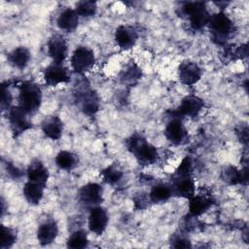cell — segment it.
I'll list each match as a JSON object with an SVG mask.
<instances>
[{
	"label": "cell",
	"instance_id": "6da1fadb",
	"mask_svg": "<svg viewBox=\"0 0 249 249\" xmlns=\"http://www.w3.org/2000/svg\"><path fill=\"white\" fill-rule=\"evenodd\" d=\"M125 145L139 164L147 166L158 160L159 153L157 148L140 133L130 135L126 139Z\"/></svg>",
	"mask_w": 249,
	"mask_h": 249
},
{
	"label": "cell",
	"instance_id": "7a4b0ae2",
	"mask_svg": "<svg viewBox=\"0 0 249 249\" xmlns=\"http://www.w3.org/2000/svg\"><path fill=\"white\" fill-rule=\"evenodd\" d=\"M41 88L32 81H24L18 86V106L28 114L36 113L42 103Z\"/></svg>",
	"mask_w": 249,
	"mask_h": 249
},
{
	"label": "cell",
	"instance_id": "3957f363",
	"mask_svg": "<svg viewBox=\"0 0 249 249\" xmlns=\"http://www.w3.org/2000/svg\"><path fill=\"white\" fill-rule=\"evenodd\" d=\"M180 13L189 19L194 30H199L208 25L210 14L203 2H186L180 8Z\"/></svg>",
	"mask_w": 249,
	"mask_h": 249
},
{
	"label": "cell",
	"instance_id": "277c9868",
	"mask_svg": "<svg viewBox=\"0 0 249 249\" xmlns=\"http://www.w3.org/2000/svg\"><path fill=\"white\" fill-rule=\"evenodd\" d=\"M213 40L217 44H224L233 32L234 24L224 12H219L210 16L208 22Z\"/></svg>",
	"mask_w": 249,
	"mask_h": 249
},
{
	"label": "cell",
	"instance_id": "5b68a950",
	"mask_svg": "<svg viewBox=\"0 0 249 249\" xmlns=\"http://www.w3.org/2000/svg\"><path fill=\"white\" fill-rule=\"evenodd\" d=\"M75 96L80 110L85 115L91 117L98 112L100 107V98L98 94L93 89H89L88 85L84 84L82 87H78Z\"/></svg>",
	"mask_w": 249,
	"mask_h": 249
},
{
	"label": "cell",
	"instance_id": "8992f818",
	"mask_svg": "<svg viewBox=\"0 0 249 249\" xmlns=\"http://www.w3.org/2000/svg\"><path fill=\"white\" fill-rule=\"evenodd\" d=\"M72 69L79 74L89 71L95 63V55L93 51L87 46H79L72 53L71 58Z\"/></svg>",
	"mask_w": 249,
	"mask_h": 249
},
{
	"label": "cell",
	"instance_id": "52a82bcc",
	"mask_svg": "<svg viewBox=\"0 0 249 249\" xmlns=\"http://www.w3.org/2000/svg\"><path fill=\"white\" fill-rule=\"evenodd\" d=\"M7 119L11 130L16 136L27 131L32 127L30 114H28L18 105L13 106L9 111H7Z\"/></svg>",
	"mask_w": 249,
	"mask_h": 249
},
{
	"label": "cell",
	"instance_id": "ba28073f",
	"mask_svg": "<svg viewBox=\"0 0 249 249\" xmlns=\"http://www.w3.org/2000/svg\"><path fill=\"white\" fill-rule=\"evenodd\" d=\"M43 77L48 86L55 87L59 84H67L71 76L68 68L63 63L53 61L45 68Z\"/></svg>",
	"mask_w": 249,
	"mask_h": 249
},
{
	"label": "cell",
	"instance_id": "9c48e42d",
	"mask_svg": "<svg viewBox=\"0 0 249 249\" xmlns=\"http://www.w3.org/2000/svg\"><path fill=\"white\" fill-rule=\"evenodd\" d=\"M78 198L82 204L89 208L100 205L103 200V189L97 183H87L80 188Z\"/></svg>",
	"mask_w": 249,
	"mask_h": 249
},
{
	"label": "cell",
	"instance_id": "30bf717a",
	"mask_svg": "<svg viewBox=\"0 0 249 249\" xmlns=\"http://www.w3.org/2000/svg\"><path fill=\"white\" fill-rule=\"evenodd\" d=\"M204 107V102L203 100L194 94H190L185 96L177 109L173 112L174 116L183 118V117H188V118H195L198 116V114L202 111Z\"/></svg>",
	"mask_w": 249,
	"mask_h": 249
},
{
	"label": "cell",
	"instance_id": "8fae6325",
	"mask_svg": "<svg viewBox=\"0 0 249 249\" xmlns=\"http://www.w3.org/2000/svg\"><path fill=\"white\" fill-rule=\"evenodd\" d=\"M169 185L172 196L189 199L196 194V183L193 176H173Z\"/></svg>",
	"mask_w": 249,
	"mask_h": 249
},
{
	"label": "cell",
	"instance_id": "7c38bea8",
	"mask_svg": "<svg viewBox=\"0 0 249 249\" xmlns=\"http://www.w3.org/2000/svg\"><path fill=\"white\" fill-rule=\"evenodd\" d=\"M108 222L109 216L105 208L97 205L89 209V214L88 217V227L92 233L96 235H101L105 231Z\"/></svg>",
	"mask_w": 249,
	"mask_h": 249
},
{
	"label": "cell",
	"instance_id": "4fadbf2b",
	"mask_svg": "<svg viewBox=\"0 0 249 249\" xmlns=\"http://www.w3.org/2000/svg\"><path fill=\"white\" fill-rule=\"evenodd\" d=\"M214 203V198L209 192L196 193L189 198V215L193 218L200 216L211 208Z\"/></svg>",
	"mask_w": 249,
	"mask_h": 249
},
{
	"label": "cell",
	"instance_id": "5bb4252c",
	"mask_svg": "<svg viewBox=\"0 0 249 249\" xmlns=\"http://www.w3.org/2000/svg\"><path fill=\"white\" fill-rule=\"evenodd\" d=\"M202 76L201 67L195 61L184 60L178 67V77L180 82L185 86L196 84Z\"/></svg>",
	"mask_w": 249,
	"mask_h": 249
},
{
	"label": "cell",
	"instance_id": "9a60e30c",
	"mask_svg": "<svg viewBox=\"0 0 249 249\" xmlns=\"http://www.w3.org/2000/svg\"><path fill=\"white\" fill-rule=\"evenodd\" d=\"M164 135L173 145L183 144L187 139L188 133L182 123V119L176 116L172 117L165 125Z\"/></svg>",
	"mask_w": 249,
	"mask_h": 249
},
{
	"label": "cell",
	"instance_id": "2e32d148",
	"mask_svg": "<svg viewBox=\"0 0 249 249\" xmlns=\"http://www.w3.org/2000/svg\"><path fill=\"white\" fill-rule=\"evenodd\" d=\"M117 45L123 50H129L136 44L138 40L137 30L128 24L119 25L114 34Z\"/></svg>",
	"mask_w": 249,
	"mask_h": 249
},
{
	"label": "cell",
	"instance_id": "e0dca14e",
	"mask_svg": "<svg viewBox=\"0 0 249 249\" xmlns=\"http://www.w3.org/2000/svg\"><path fill=\"white\" fill-rule=\"evenodd\" d=\"M47 50L53 62L63 63L68 55V45L62 35L55 34L48 42Z\"/></svg>",
	"mask_w": 249,
	"mask_h": 249
},
{
	"label": "cell",
	"instance_id": "ac0fdd59",
	"mask_svg": "<svg viewBox=\"0 0 249 249\" xmlns=\"http://www.w3.org/2000/svg\"><path fill=\"white\" fill-rule=\"evenodd\" d=\"M36 234L38 242L41 245L46 246L52 244L58 234L57 223L52 218H46L38 226Z\"/></svg>",
	"mask_w": 249,
	"mask_h": 249
},
{
	"label": "cell",
	"instance_id": "d6986e66",
	"mask_svg": "<svg viewBox=\"0 0 249 249\" xmlns=\"http://www.w3.org/2000/svg\"><path fill=\"white\" fill-rule=\"evenodd\" d=\"M41 128L48 138L57 140L63 132V122L56 115L46 116L41 124Z\"/></svg>",
	"mask_w": 249,
	"mask_h": 249
},
{
	"label": "cell",
	"instance_id": "ffe728a7",
	"mask_svg": "<svg viewBox=\"0 0 249 249\" xmlns=\"http://www.w3.org/2000/svg\"><path fill=\"white\" fill-rule=\"evenodd\" d=\"M27 180L46 186L50 173L47 166L39 160H33L26 169Z\"/></svg>",
	"mask_w": 249,
	"mask_h": 249
},
{
	"label": "cell",
	"instance_id": "44dd1931",
	"mask_svg": "<svg viewBox=\"0 0 249 249\" xmlns=\"http://www.w3.org/2000/svg\"><path fill=\"white\" fill-rule=\"evenodd\" d=\"M221 177L223 181L230 185H246L248 182V169L247 167L238 169L235 166L228 165L223 168Z\"/></svg>",
	"mask_w": 249,
	"mask_h": 249
},
{
	"label": "cell",
	"instance_id": "7402d4cb",
	"mask_svg": "<svg viewBox=\"0 0 249 249\" xmlns=\"http://www.w3.org/2000/svg\"><path fill=\"white\" fill-rule=\"evenodd\" d=\"M79 15L75 9L66 8L58 15L56 19V24L59 29L65 32H73L79 24Z\"/></svg>",
	"mask_w": 249,
	"mask_h": 249
},
{
	"label": "cell",
	"instance_id": "603a6c76",
	"mask_svg": "<svg viewBox=\"0 0 249 249\" xmlns=\"http://www.w3.org/2000/svg\"><path fill=\"white\" fill-rule=\"evenodd\" d=\"M7 58H8L9 63L13 67L18 68V69H23L29 63L30 58H31V53L27 48L19 46V47L13 49L8 53Z\"/></svg>",
	"mask_w": 249,
	"mask_h": 249
},
{
	"label": "cell",
	"instance_id": "cb8c5ba5",
	"mask_svg": "<svg viewBox=\"0 0 249 249\" xmlns=\"http://www.w3.org/2000/svg\"><path fill=\"white\" fill-rule=\"evenodd\" d=\"M45 187L46 186L27 180L22 190L23 196L25 197L26 201L32 205H37L40 203L44 196Z\"/></svg>",
	"mask_w": 249,
	"mask_h": 249
},
{
	"label": "cell",
	"instance_id": "d4e9b609",
	"mask_svg": "<svg viewBox=\"0 0 249 249\" xmlns=\"http://www.w3.org/2000/svg\"><path fill=\"white\" fill-rule=\"evenodd\" d=\"M172 196L169 184L158 183L154 185L149 193V197L153 203H164Z\"/></svg>",
	"mask_w": 249,
	"mask_h": 249
},
{
	"label": "cell",
	"instance_id": "484cf974",
	"mask_svg": "<svg viewBox=\"0 0 249 249\" xmlns=\"http://www.w3.org/2000/svg\"><path fill=\"white\" fill-rule=\"evenodd\" d=\"M55 164L58 168L62 169V170H72L74 169L79 162V158L78 156L71 152V151H67V150H63L60 151L55 159H54Z\"/></svg>",
	"mask_w": 249,
	"mask_h": 249
},
{
	"label": "cell",
	"instance_id": "4316f807",
	"mask_svg": "<svg viewBox=\"0 0 249 249\" xmlns=\"http://www.w3.org/2000/svg\"><path fill=\"white\" fill-rule=\"evenodd\" d=\"M141 76H142L141 68L134 62H130L121 71L119 78L121 83L124 85L132 86L141 79Z\"/></svg>",
	"mask_w": 249,
	"mask_h": 249
},
{
	"label": "cell",
	"instance_id": "83f0119b",
	"mask_svg": "<svg viewBox=\"0 0 249 249\" xmlns=\"http://www.w3.org/2000/svg\"><path fill=\"white\" fill-rule=\"evenodd\" d=\"M89 244L88 233L84 230H76L70 233L67 238L66 246L72 249H82L86 248Z\"/></svg>",
	"mask_w": 249,
	"mask_h": 249
},
{
	"label": "cell",
	"instance_id": "f1b7e54d",
	"mask_svg": "<svg viewBox=\"0 0 249 249\" xmlns=\"http://www.w3.org/2000/svg\"><path fill=\"white\" fill-rule=\"evenodd\" d=\"M101 177L103 181L109 185H116L123 178V171L115 164L108 165L101 171Z\"/></svg>",
	"mask_w": 249,
	"mask_h": 249
},
{
	"label": "cell",
	"instance_id": "f546056e",
	"mask_svg": "<svg viewBox=\"0 0 249 249\" xmlns=\"http://www.w3.org/2000/svg\"><path fill=\"white\" fill-rule=\"evenodd\" d=\"M75 11L79 15V17L90 18L96 14L97 4H96V2L89 1V0L80 1L76 4Z\"/></svg>",
	"mask_w": 249,
	"mask_h": 249
},
{
	"label": "cell",
	"instance_id": "4dcf8cb0",
	"mask_svg": "<svg viewBox=\"0 0 249 249\" xmlns=\"http://www.w3.org/2000/svg\"><path fill=\"white\" fill-rule=\"evenodd\" d=\"M17 231L15 229L2 225L1 226V245L2 249L11 248L17 241Z\"/></svg>",
	"mask_w": 249,
	"mask_h": 249
},
{
	"label": "cell",
	"instance_id": "1f68e13d",
	"mask_svg": "<svg viewBox=\"0 0 249 249\" xmlns=\"http://www.w3.org/2000/svg\"><path fill=\"white\" fill-rule=\"evenodd\" d=\"M193 161L190 157H185L178 167L176 168L173 176H192Z\"/></svg>",
	"mask_w": 249,
	"mask_h": 249
},
{
	"label": "cell",
	"instance_id": "d6a6232c",
	"mask_svg": "<svg viewBox=\"0 0 249 249\" xmlns=\"http://www.w3.org/2000/svg\"><path fill=\"white\" fill-rule=\"evenodd\" d=\"M12 102H13V95H12L8 86L3 84L2 88H1V108H2V110L9 111L13 107Z\"/></svg>",
	"mask_w": 249,
	"mask_h": 249
},
{
	"label": "cell",
	"instance_id": "836d02e7",
	"mask_svg": "<svg viewBox=\"0 0 249 249\" xmlns=\"http://www.w3.org/2000/svg\"><path fill=\"white\" fill-rule=\"evenodd\" d=\"M170 246L174 248H191L190 239L183 234H175L170 240Z\"/></svg>",
	"mask_w": 249,
	"mask_h": 249
},
{
	"label": "cell",
	"instance_id": "e575fe53",
	"mask_svg": "<svg viewBox=\"0 0 249 249\" xmlns=\"http://www.w3.org/2000/svg\"><path fill=\"white\" fill-rule=\"evenodd\" d=\"M148 201L151 202L150 197H149V196H147L145 195H140V196H138L137 197L134 198V204L138 209H143V208L147 207L148 206V203H147Z\"/></svg>",
	"mask_w": 249,
	"mask_h": 249
},
{
	"label": "cell",
	"instance_id": "d590c367",
	"mask_svg": "<svg viewBox=\"0 0 249 249\" xmlns=\"http://www.w3.org/2000/svg\"><path fill=\"white\" fill-rule=\"evenodd\" d=\"M236 134L238 135V138L240 139L241 142L247 143L248 141V128L247 126H240L237 130H236Z\"/></svg>",
	"mask_w": 249,
	"mask_h": 249
},
{
	"label": "cell",
	"instance_id": "8d00e7d4",
	"mask_svg": "<svg viewBox=\"0 0 249 249\" xmlns=\"http://www.w3.org/2000/svg\"><path fill=\"white\" fill-rule=\"evenodd\" d=\"M7 170L9 172V174L14 178H19L20 175H21L20 170L17 166H15L14 164H11V163L7 164Z\"/></svg>",
	"mask_w": 249,
	"mask_h": 249
}]
</instances>
